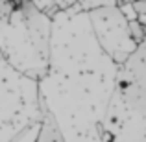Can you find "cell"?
Segmentation results:
<instances>
[{"label": "cell", "instance_id": "1", "mask_svg": "<svg viewBox=\"0 0 146 142\" xmlns=\"http://www.w3.org/2000/svg\"><path fill=\"white\" fill-rule=\"evenodd\" d=\"M117 72L118 67L94 39L85 11H59L52 18L48 72L37 89L63 142H100Z\"/></svg>", "mask_w": 146, "mask_h": 142}, {"label": "cell", "instance_id": "2", "mask_svg": "<svg viewBox=\"0 0 146 142\" xmlns=\"http://www.w3.org/2000/svg\"><path fill=\"white\" fill-rule=\"evenodd\" d=\"M52 18L24 0L0 22V53L4 61L22 76L39 81L48 72Z\"/></svg>", "mask_w": 146, "mask_h": 142}, {"label": "cell", "instance_id": "3", "mask_svg": "<svg viewBox=\"0 0 146 142\" xmlns=\"http://www.w3.org/2000/svg\"><path fill=\"white\" fill-rule=\"evenodd\" d=\"M41 120L37 81L0 61V142H11L19 133Z\"/></svg>", "mask_w": 146, "mask_h": 142}, {"label": "cell", "instance_id": "4", "mask_svg": "<svg viewBox=\"0 0 146 142\" xmlns=\"http://www.w3.org/2000/svg\"><path fill=\"white\" fill-rule=\"evenodd\" d=\"M87 17L100 48L117 67H120L137 48V44L129 37L128 20L124 15L117 6H104L87 11Z\"/></svg>", "mask_w": 146, "mask_h": 142}, {"label": "cell", "instance_id": "5", "mask_svg": "<svg viewBox=\"0 0 146 142\" xmlns=\"http://www.w3.org/2000/svg\"><path fill=\"white\" fill-rule=\"evenodd\" d=\"M117 94L146 122V37L118 67Z\"/></svg>", "mask_w": 146, "mask_h": 142}, {"label": "cell", "instance_id": "6", "mask_svg": "<svg viewBox=\"0 0 146 142\" xmlns=\"http://www.w3.org/2000/svg\"><path fill=\"white\" fill-rule=\"evenodd\" d=\"M100 142H146V122L115 90L102 122Z\"/></svg>", "mask_w": 146, "mask_h": 142}, {"label": "cell", "instance_id": "7", "mask_svg": "<svg viewBox=\"0 0 146 142\" xmlns=\"http://www.w3.org/2000/svg\"><path fill=\"white\" fill-rule=\"evenodd\" d=\"M41 111H43V120H41L39 133H37V137H35L33 142H63V137H61V133H59V127H57L56 120L52 118V114L48 113V109L44 107L43 100H41Z\"/></svg>", "mask_w": 146, "mask_h": 142}, {"label": "cell", "instance_id": "8", "mask_svg": "<svg viewBox=\"0 0 146 142\" xmlns=\"http://www.w3.org/2000/svg\"><path fill=\"white\" fill-rule=\"evenodd\" d=\"M30 2L33 4V7H35L37 11H41L43 15H46L48 18H54L61 11L59 7L56 6V2H54V0H30Z\"/></svg>", "mask_w": 146, "mask_h": 142}, {"label": "cell", "instance_id": "9", "mask_svg": "<svg viewBox=\"0 0 146 142\" xmlns=\"http://www.w3.org/2000/svg\"><path fill=\"white\" fill-rule=\"evenodd\" d=\"M128 32H129V37L135 44L143 43V39L146 37V24L139 20H129L128 22Z\"/></svg>", "mask_w": 146, "mask_h": 142}, {"label": "cell", "instance_id": "10", "mask_svg": "<svg viewBox=\"0 0 146 142\" xmlns=\"http://www.w3.org/2000/svg\"><path fill=\"white\" fill-rule=\"evenodd\" d=\"M80 4L83 11H91V9H96V7H104V6H115V0H76Z\"/></svg>", "mask_w": 146, "mask_h": 142}, {"label": "cell", "instance_id": "11", "mask_svg": "<svg viewBox=\"0 0 146 142\" xmlns=\"http://www.w3.org/2000/svg\"><path fill=\"white\" fill-rule=\"evenodd\" d=\"M118 9H120V13L124 15V18L126 20H137V13H135V9H133L131 7V2L129 4H126V6H122V7H118Z\"/></svg>", "mask_w": 146, "mask_h": 142}, {"label": "cell", "instance_id": "12", "mask_svg": "<svg viewBox=\"0 0 146 142\" xmlns=\"http://www.w3.org/2000/svg\"><path fill=\"white\" fill-rule=\"evenodd\" d=\"M131 7L135 9L137 17H146V0H135L131 2Z\"/></svg>", "mask_w": 146, "mask_h": 142}, {"label": "cell", "instance_id": "13", "mask_svg": "<svg viewBox=\"0 0 146 142\" xmlns=\"http://www.w3.org/2000/svg\"><path fill=\"white\" fill-rule=\"evenodd\" d=\"M54 2H56V6L59 7L61 11H65V9H68L70 6H74L76 0H54Z\"/></svg>", "mask_w": 146, "mask_h": 142}, {"label": "cell", "instance_id": "14", "mask_svg": "<svg viewBox=\"0 0 146 142\" xmlns=\"http://www.w3.org/2000/svg\"><path fill=\"white\" fill-rule=\"evenodd\" d=\"M126 4H129V0H115V6L117 7H122V6H126Z\"/></svg>", "mask_w": 146, "mask_h": 142}, {"label": "cell", "instance_id": "15", "mask_svg": "<svg viewBox=\"0 0 146 142\" xmlns=\"http://www.w3.org/2000/svg\"><path fill=\"white\" fill-rule=\"evenodd\" d=\"M0 61H4V57H2V53H0Z\"/></svg>", "mask_w": 146, "mask_h": 142}, {"label": "cell", "instance_id": "16", "mask_svg": "<svg viewBox=\"0 0 146 142\" xmlns=\"http://www.w3.org/2000/svg\"><path fill=\"white\" fill-rule=\"evenodd\" d=\"M129 2H135V0H129Z\"/></svg>", "mask_w": 146, "mask_h": 142}]
</instances>
